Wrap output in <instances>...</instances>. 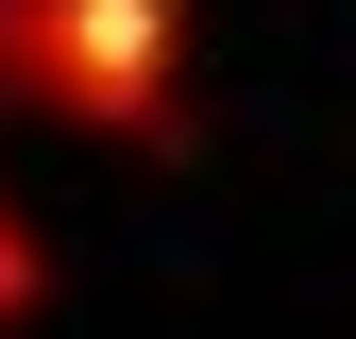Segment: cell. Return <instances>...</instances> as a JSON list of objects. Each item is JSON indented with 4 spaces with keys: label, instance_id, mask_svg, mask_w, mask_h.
Masks as SVG:
<instances>
[{
    "label": "cell",
    "instance_id": "2",
    "mask_svg": "<svg viewBox=\"0 0 356 339\" xmlns=\"http://www.w3.org/2000/svg\"><path fill=\"white\" fill-rule=\"evenodd\" d=\"M34 288H51V254H34V221H17V204H0V322H17Z\"/></svg>",
    "mask_w": 356,
    "mask_h": 339
},
{
    "label": "cell",
    "instance_id": "1",
    "mask_svg": "<svg viewBox=\"0 0 356 339\" xmlns=\"http://www.w3.org/2000/svg\"><path fill=\"white\" fill-rule=\"evenodd\" d=\"M0 102L170 153V119H187V0H0Z\"/></svg>",
    "mask_w": 356,
    "mask_h": 339
}]
</instances>
